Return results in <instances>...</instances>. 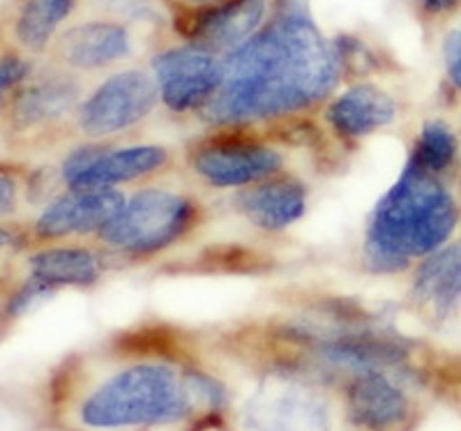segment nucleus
I'll use <instances>...</instances> for the list:
<instances>
[{"label": "nucleus", "mask_w": 461, "mask_h": 431, "mask_svg": "<svg viewBox=\"0 0 461 431\" xmlns=\"http://www.w3.org/2000/svg\"><path fill=\"white\" fill-rule=\"evenodd\" d=\"M344 79L337 44L307 0H275L266 26L224 56L220 93L199 116L215 127H254L300 116L335 95Z\"/></svg>", "instance_id": "nucleus-1"}, {"label": "nucleus", "mask_w": 461, "mask_h": 431, "mask_svg": "<svg viewBox=\"0 0 461 431\" xmlns=\"http://www.w3.org/2000/svg\"><path fill=\"white\" fill-rule=\"evenodd\" d=\"M461 224L447 180L406 162L369 217L365 261L374 273H402L446 247Z\"/></svg>", "instance_id": "nucleus-2"}, {"label": "nucleus", "mask_w": 461, "mask_h": 431, "mask_svg": "<svg viewBox=\"0 0 461 431\" xmlns=\"http://www.w3.org/2000/svg\"><path fill=\"white\" fill-rule=\"evenodd\" d=\"M194 388L167 364H134L113 373L81 404V422L95 429L167 425L192 410Z\"/></svg>", "instance_id": "nucleus-3"}, {"label": "nucleus", "mask_w": 461, "mask_h": 431, "mask_svg": "<svg viewBox=\"0 0 461 431\" xmlns=\"http://www.w3.org/2000/svg\"><path fill=\"white\" fill-rule=\"evenodd\" d=\"M199 199L164 187H143L125 199L121 212L95 240L109 256L143 261L187 240L203 221Z\"/></svg>", "instance_id": "nucleus-4"}, {"label": "nucleus", "mask_w": 461, "mask_h": 431, "mask_svg": "<svg viewBox=\"0 0 461 431\" xmlns=\"http://www.w3.org/2000/svg\"><path fill=\"white\" fill-rule=\"evenodd\" d=\"M185 164L205 187L242 190L284 174L286 157L270 139L249 132V127H217L215 134L187 148Z\"/></svg>", "instance_id": "nucleus-5"}, {"label": "nucleus", "mask_w": 461, "mask_h": 431, "mask_svg": "<svg viewBox=\"0 0 461 431\" xmlns=\"http://www.w3.org/2000/svg\"><path fill=\"white\" fill-rule=\"evenodd\" d=\"M158 104L159 90L150 69H115L81 100L74 127L90 141H106L141 125Z\"/></svg>", "instance_id": "nucleus-6"}, {"label": "nucleus", "mask_w": 461, "mask_h": 431, "mask_svg": "<svg viewBox=\"0 0 461 431\" xmlns=\"http://www.w3.org/2000/svg\"><path fill=\"white\" fill-rule=\"evenodd\" d=\"M171 162V150L159 143L90 141L68 155L60 178L68 190H121L122 184L162 174Z\"/></svg>", "instance_id": "nucleus-7"}, {"label": "nucleus", "mask_w": 461, "mask_h": 431, "mask_svg": "<svg viewBox=\"0 0 461 431\" xmlns=\"http://www.w3.org/2000/svg\"><path fill=\"white\" fill-rule=\"evenodd\" d=\"M150 72L158 84L159 102L171 113H201L220 93L224 56L178 40L155 49Z\"/></svg>", "instance_id": "nucleus-8"}, {"label": "nucleus", "mask_w": 461, "mask_h": 431, "mask_svg": "<svg viewBox=\"0 0 461 431\" xmlns=\"http://www.w3.org/2000/svg\"><path fill=\"white\" fill-rule=\"evenodd\" d=\"M275 0H217L210 5H167L168 28L178 40L217 56L236 51L270 19Z\"/></svg>", "instance_id": "nucleus-9"}, {"label": "nucleus", "mask_w": 461, "mask_h": 431, "mask_svg": "<svg viewBox=\"0 0 461 431\" xmlns=\"http://www.w3.org/2000/svg\"><path fill=\"white\" fill-rule=\"evenodd\" d=\"M137 31L111 16L90 14L65 26L53 40L56 63L68 72H104L127 63L137 51Z\"/></svg>", "instance_id": "nucleus-10"}, {"label": "nucleus", "mask_w": 461, "mask_h": 431, "mask_svg": "<svg viewBox=\"0 0 461 431\" xmlns=\"http://www.w3.org/2000/svg\"><path fill=\"white\" fill-rule=\"evenodd\" d=\"M122 190H68L42 211L35 236L47 242L97 236L125 205Z\"/></svg>", "instance_id": "nucleus-11"}, {"label": "nucleus", "mask_w": 461, "mask_h": 431, "mask_svg": "<svg viewBox=\"0 0 461 431\" xmlns=\"http://www.w3.org/2000/svg\"><path fill=\"white\" fill-rule=\"evenodd\" d=\"M399 118L393 93L372 81H356L325 106V122L339 141L353 143L381 132Z\"/></svg>", "instance_id": "nucleus-12"}, {"label": "nucleus", "mask_w": 461, "mask_h": 431, "mask_svg": "<svg viewBox=\"0 0 461 431\" xmlns=\"http://www.w3.org/2000/svg\"><path fill=\"white\" fill-rule=\"evenodd\" d=\"M310 190L295 175L277 174L238 190L236 211L263 233L286 231L303 220Z\"/></svg>", "instance_id": "nucleus-13"}, {"label": "nucleus", "mask_w": 461, "mask_h": 431, "mask_svg": "<svg viewBox=\"0 0 461 431\" xmlns=\"http://www.w3.org/2000/svg\"><path fill=\"white\" fill-rule=\"evenodd\" d=\"M411 300L436 323H450L461 314V240H450L420 261Z\"/></svg>", "instance_id": "nucleus-14"}, {"label": "nucleus", "mask_w": 461, "mask_h": 431, "mask_svg": "<svg viewBox=\"0 0 461 431\" xmlns=\"http://www.w3.org/2000/svg\"><path fill=\"white\" fill-rule=\"evenodd\" d=\"M109 254L81 245H53L28 258V282L44 291L88 289L104 277Z\"/></svg>", "instance_id": "nucleus-15"}, {"label": "nucleus", "mask_w": 461, "mask_h": 431, "mask_svg": "<svg viewBox=\"0 0 461 431\" xmlns=\"http://www.w3.org/2000/svg\"><path fill=\"white\" fill-rule=\"evenodd\" d=\"M81 84L74 72L60 69V72L44 74L40 79L22 85L12 102V125L16 130H37L53 122L63 121L68 113H74L81 104Z\"/></svg>", "instance_id": "nucleus-16"}, {"label": "nucleus", "mask_w": 461, "mask_h": 431, "mask_svg": "<svg viewBox=\"0 0 461 431\" xmlns=\"http://www.w3.org/2000/svg\"><path fill=\"white\" fill-rule=\"evenodd\" d=\"M348 409L357 425L383 431L402 425L411 413L409 397L383 372L360 373L348 392Z\"/></svg>", "instance_id": "nucleus-17"}, {"label": "nucleus", "mask_w": 461, "mask_h": 431, "mask_svg": "<svg viewBox=\"0 0 461 431\" xmlns=\"http://www.w3.org/2000/svg\"><path fill=\"white\" fill-rule=\"evenodd\" d=\"M79 7L81 0H22L14 16V40L31 53L47 51Z\"/></svg>", "instance_id": "nucleus-18"}, {"label": "nucleus", "mask_w": 461, "mask_h": 431, "mask_svg": "<svg viewBox=\"0 0 461 431\" xmlns=\"http://www.w3.org/2000/svg\"><path fill=\"white\" fill-rule=\"evenodd\" d=\"M409 162L427 174L447 180L459 168V137L447 122L427 121L413 141Z\"/></svg>", "instance_id": "nucleus-19"}, {"label": "nucleus", "mask_w": 461, "mask_h": 431, "mask_svg": "<svg viewBox=\"0 0 461 431\" xmlns=\"http://www.w3.org/2000/svg\"><path fill=\"white\" fill-rule=\"evenodd\" d=\"M90 14L111 16L134 28H168V12L164 0H81Z\"/></svg>", "instance_id": "nucleus-20"}, {"label": "nucleus", "mask_w": 461, "mask_h": 431, "mask_svg": "<svg viewBox=\"0 0 461 431\" xmlns=\"http://www.w3.org/2000/svg\"><path fill=\"white\" fill-rule=\"evenodd\" d=\"M440 58L446 81L455 93H461V12L447 22L443 42H440Z\"/></svg>", "instance_id": "nucleus-21"}, {"label": "nucleus", "mask_w": 461, "mask_h": 431, "mask_svg": "<svg viewBox=\"0 0 461 431\" xmlns=\"http://www.w3.org/2000/svg\"><path fill=\"white\" fill-rule=\"evenodd\" d=\"M420 19L429 26H440L461 12V0H415Z\"/></svg>", "instance_id": "nucleus-22"}, {"label": "nucleus", "mask_w": 461, "mask_h": 431, "mask_svg": "<svg viewBox=\"0 0 461 431\" xmlns=\"http://www.w3.org/2000/svg\"><path fill=\"white\" fill-rule=\"evenodd\" d=\"M28 72H31V65L23 58H19V56H3L0 58V100H3L7 90L23 84Z\"/></svg>", "instance_id": "nucleus-23"}, {"label": "nucleus", "mask_w": 461, "mask_h": 431, "mask_svg": "<svg viewBox=\"0 0 461 431\" xmlns=\"http://www.w3.org/2000/svg\"><path fill=\"white\" fill-rule=\"evenodd\" d=\"M16 205V183L12 175L0 174V217L10 215Z\"/></svg>", "instance_id": "nucleus-24"}, {"label": "nucleus", "mask_w": 461, "mask_h": 431, "mask_svg": "<svg viewBox=\"0 0 461 431\" xmlns=\"http://www.w3.org/2000/svg\"><path fill=\"white\" fill-rule=\"evenodd\" d=\"M217 3V0H164V5H187V7H201Z\"/></svg>", "instance_id": "nucleus-25"}, {"label": "nucleus", "mask_w": 461, "mask_h": 431, "mask_svg": "<svg viewBox=\"0 0 461 431\" xmlns=\"http://www.w3.org/2000/svg\"><path fill=\"white\" fill-rule=\"evenodd\" d=\"M12 245V233L7 229H0V249H5Z\"/></svg>", "instance_id": "nucleus-26"}, {"label": "nucleus", "mask_w": 461, "mask_h": 431, "mask_svg": "<svg viewBox=\"0 0 461 431\" xmlns=\"http://www.w3.org/2000/svg\"><path fill=\"white\" fill-rule=\"evenodd\" d=\"M456 199H459V205H461V166H459V196H456Z\"/></svg>", "instance_id": "nucleus-27"}]
</instances>
